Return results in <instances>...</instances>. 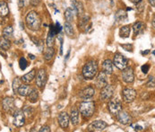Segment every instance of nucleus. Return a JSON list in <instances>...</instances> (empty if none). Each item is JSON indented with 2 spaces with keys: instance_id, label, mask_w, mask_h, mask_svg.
Masks as SVG:
<instances>
[{
  "instance_id": "f257e3e1",
  "label": "nucleus",
  "mask_w": 155,
  "mask_h": 132,
  "mask_svg": "<svg viewBox=\"0 0 155 132\" xmlns=\"http://www.w3.org/2000/svg\"><path fill=\"white\" fill-rule=\"evenodd\" d=\"M25 22L27 27L31 31H38L40 28L41 24V21L39 14L34 11L28 13L25 18Z\"/></svg>"
},
{
  "instance_id": "a878e982",
  "label": "nucleus",
  "mask_w": 155,
  "mask_h": 132,
  "mask_svg": "<svg viewBox=\"0 0 155 132\" xmlns=\"http://www.w3.org/2000/svg\"><path fill=\"white\" fill-rule=\"evenodd\" d=\"M38 99H39V92L36 89H31V93L28 94V100L31 103L35 104V103H37Z\"/></svg>"
},
{
  "instance_id": "de8ad7c7",
  "label": "nucleus",
  "mask_w": 155,
  "mask_h": 132,
  "mask_svg": "<svg viewBox=\"0 0 155 132\" xmlns=\"http://www.w3.org/2000/svg\"><path fill=\"white\" fill-rule=\"evenodd\" d=\"M29 57H30L31 59H35V56H34V55H32V54H29Z\"/></svg>"
},
{
  "instance_id": "72a5a7b5",
  "label": "nucleus",
  "mask_w": 155,
  "mask_h": 132,
  "mask_svg": "<svg viewBox=\"0 0 155 132\" xmlns=\"http://www.w3.org/2000/svg\"><path fill=\"white\" fill-rule=\"evenodd\" d=\"M54 40H55V36L54 35H51L50 33H48V37H47V46L48 47H52L53 44H54Z\"/></svg>"
},
{
  "instance_id": "79ce46f5",
  "label": "nucleus",
  "mask_w": 155,
  "mask_h": 132,
  "mask_svg": "<svg viewBox=\"0 0 155 132\" xmlns=\"http://www.w3.org/2000/svg\"><path fill=\"white\" fill-rule=\"evenodd\" d=\"M29 3H30L32 6H37V5H39V4L40 3V0H29Z\"/></svg>"
},
{
  "instance_id": "cd10ccee",
  "label": "nucleus",
  "mask_w": 155,
  "mask_h": 132,
  "mask_svg": "<svg viewBox=\"0 0 155 132\" xmlns=\"http://www.w3.org/2000/svg\"><path fill=\"white\" fill-rule=\"evenodd\" d=\"M11 47V43L8 39H5L4 37H0V49L4 50H9Z\"/></svg>"
},
{
  "instance_id": "c756f323",
  "label": "nucleus",
  "mask_w": 155,
  "mask_h": 132,
  "mask_svg": "<svg viewBox=\"0 0 155 132\" xmlns=\"http://www.w3.org/2000/svg\"><path fill=\"white\" fill-rule=\"evenodd\" d=\"M13 29L12 26H6L4 30H3V37H4L5 39H10L13 37Z\"/></svg>"
},
{
  "instance_id": "f3484780",
  "label": "nucleus",
  "mask_w": 155,
  "mask_h": 132,
  "mask_svg": "<svg viewBox=\"0 0 155 132\" xmlns=\"http://www.w3.org/2000/svg\"><path fill=\"white\" fill-rule=\"evenodd\" d=\"M102 70L106 75H111L113 73V63L110 59H106L103 62Z\"/></svg>"
},
{
  "instance_id": "c85d7f7f",
  "label": "nucleus",
  "mask_w": 155,
  "mask_h": 132,
  "mask_svg": "<svg viewBox=\"0 0 155 132\" xmlns=\"http://www.w3.org/2000/svg\"><path fill=\"white\" fill-rule=\"evenodd\" d=\"M74 14L75 11L72 8H67L65 11V18L68 22H72L74 21Z\"/></svg>"
},
{
  "instance_id": "ea45409f",
  "label": "nucleus",
  "mask_w": 155,
  "mask_h": 132,
  "mask_svg": "<svg viewBox=\"0 0 155 132\" xmlns=\"http://www.w3.org/2000/svg\"><path fill=\"white\" fill-rule=\"evenodd\" d=\"M149 69H150V65H148V64H145L142 67V71H143L144 74H147L148 71H149Z\"/></svg>"
},
{
  "instance_id": "5701e85b",
  "label": "nucleus",
  "mask_w": 155,
  "mask_h": 132,
  "mask_svg": "<svg viewBox=\"0 0 155 132\" xmlns=\"http://www.w3.org/2000/svg\"><path fill=\"white\" fill-rule=\"evenodd\" d=\"M115 19L118 22H122V21L124 22V21H126L127 19V12L124 11V10H122V9L118 10L116 13V14H115Z\"/></svg>"
},
{
  "instance_id": "423d86ee",
  "label": "nucleus",
  "mask_w": 155,
  "mask_h": 132,
  "mask_svg": "<svg viewBox=\"0 0 155 132\" xmlns=\"http://www.w3.org/2000/svg\"><path fill=\"white\" fill-rule=\"evenodd\" d=\"M122 96L126 103H132L136 97V92L133 88H125L122 91Z\"/></svg>"
},
{
  "instance_id": "39448f33",
  "label": "nucleus",
  "mask_w": 155,
  "mask_h": 132,
  "mask_svg": "<svg viewBox=\"0 0 155 132\" xmlns=\"http://www.w3.org/2000/svg\"><path fill=\"white\" fill-rule=\"evenodd\" d=\"M109 111L111 114L117 115L121 111V102L118 99H110L109 104H108Z\"/></svg>"
},
{
  "instance_id": "4c0bfd02",
  "label": "nucleus",
  "mask_w": 155,
  "mask_h": 132,
  "mask_svg": "<svg viewBox=\"0 0 155 132\" xmlns=\"http://www.w3.org/2000/svg\"><path fill=\"white\" fill-rule=\"evenodd\" d=\"M29 0H18V5L19 7H24L27 4H28Z\"/></svg>"
},
{
  "instance_id": "6e6552de",
  "label": "nucleus",
  "mask_w": 155,
  "mask_h": 132,
  "mask_svg": "<svg viewBox=\"0 0 155 132\" xmlns=\"http://www.w3.org/2000/svg\"><path fill=\"white\" fill-rule=\"evenodd\" d=\"M114 91H115L114 86L107 85L104 88H102V91L101 93V99L102 101L110 100V98H112V96L114 94Z\"/></svg>"
},
{
  "instance_id": "4468645a",
  "label": "nucleus",
  "mask_w": 155,
  "mask_h": 132,
  "mask_svg": "<svg viewBox=\"0 0 155 132\" xmlns=\"http://www.w3.org/2000/svg\"><path fill=\"white\" fill-rule=\"evenodd\" d=\"M117 115H118V122L121 124H124V125L131 124L132 118H131V116L127 112H126L124 111H120Z\"/></svg>"
},
{
  "instance_id": "a18cd8bd",
  "label": "nucleus",
  "mask_w": 155,
  "mask_h": 132,
  "mask_svg": "<svg viewBox=\"0 0 155 132\" xmlns=\"http://www.w3.org/2000/svg\"><path fill=\"white\" fill-rule=\"evenodd\" d=\"M149 2L152 4V6H155V0H149Z\"/></svg>"
},
{
  "instance_id": "3c124183",
  "label": "nucleus",
  "mask_w": 155,
  "mask_h": 132,
  "mask_svg": "<svg viewBox=\"0 0 155 132\" xmlns=\"http://www.w3.org/2000/svg\"><path fill=\"white\" fill-rule=\"evenodd\" d=\"M110 4L113 6V5H114V1H115V0H110Z\"/></svg>"
},
{
  "instance_id": "9b49d317",
  "label": "nucleus",
  "mask_w": 155,
  "mask_h": 132,
  "mask_svg": "<svg viewBox=\"0 0 155 132\" xmlns=\"http://www.w3.org/2000/svg\"><path fill=\"white\" fill-rule=\"evenodd\" d=\"M95 84L97 86L98 88L102 89L104 88L107 85H108V78H107V75L102 71L101 73H99L96 80H95Z\"/></svg>"
},
{
  "instance_id": "393cba45",
  "label": "nucleus",
  "mask_w": 155,
  "mask_h": 132,
  "mask_svg": "<svg viewBox=\"0 0 155 132\" xmlns=\"http://www.w3.org/2000/svg\"><path fill=\"white\" fill-rule=\"evenodd\" d=\"M130 32H131L130 26L129 25H125V26H122L120 28L119 35H120L121 38H128L129 35H130Z\"/></svg>"
},
{
  "instance_id": "c9c22d12",
  "label": "nucleus",
  "mask_w": 155,
  "mask_h": 132,
  "mask_svg": "<svg viewBox=\"0 0 155 132\" xmlns=\"http://www.w3.org/2000/svg\"><path fill=\"white\" fill-rule=\"evenodd\" d=\"M136 4H137V5H136V9L138 10V12H139V13H142V12L144 11V9H145V4L144 0H142V1H140V2H138V3H136Z\"/></svg>"
},
{
  "instance_id": "603ef678",
  "label": "nucleus",
  "mask_w": 155,
  "mask_h": 132,
  "mask_svg": "<svg viewBox=\"0 0 155 132\" xmlns=\"http://www.w3.org/2000/svg\"><path fill=\"white\" fill-rule=\"evenodd\" d=\"M20 25H21V29H22V30H23V24H22V22H20Z\"/></svg>"
},
{
  "instance_id": "7c9ffc66",
  "label": "nucleus",
  "mask_w": 155,
  "mask_h": 132,
  "mask_svg": "<svg viewBox=\"0 0 155 132\" xmlns=\"http://www.w3.org/2000/svg\"><path fill=\"white\" fill-rule=\"evenodd\" d=\"M65 32L68 35V36H73L75 33H74V29H73V26L71 24V22H65Z\"/></svg>"
},
{
  "instance_id": "473e14b6",
  "label": "nucleus",
  "mask_w": 155,
  "mask_h": 132,
  "mask_svg": "<svg viewBox=\"0 0 155 132\" xmlns=\"http://www.w3.org/2000/svg\"><path fill=\"white\" fill-rule=\"evenodd\" d=\"M89 20H90V17L87 16V15H83V16H81V17H80V21H79V26H80V27H84V26L88 23Z\"/></svg>"
},
{
  "instance_id": "09e8293b",
  "label": "nucleus",
  "mask_w": 155,
  "mask_h": 132,
  "mask_svg": "<svg viewBox=\"0 0 155 132\" xmlns=\"http://www.w3.org/2000/svg\"><path fill=\"white\" fill-rule=\"evenodd\" d=\"M132 3H135V4H136V3H138V2H140V1H142V0H130Z\"/></svg>"
},
{
  "instance_id": "ddd939ff",
  "label": "nucleus",
  "mask_w": 155,
  "mask_h": 132,
  "mask_svg": "<svg viewBox=\"0 0 155 132\" xmlns=\"http://www.w3.org/2000/svg\"><path fill=\"white\" fill-rule=\"evenodd\" d=\"M3 109L5 112H13L15 108V104H14V100L12 97H6L3 100Z\"/></svg>"
},
{
  "instance_id": "0eeeda50",
  "label": "nucleus",
  "mask_w": 155,
  "mask_h": 132,
  "mask_svg": "<svg viewBox=\"0 0 155 132\" xmlns=\"http://www.w3.org/2000/svg\"><path fill=\"white\" fill-rule=\"evenodd\" d=\"M13 123L15 127H22V126L24 125L25 118H24V114L22 111H16L13 113Z\"/></svg>"
},
{
  "instance_id": "1a4fd4ad",
  "label": "nucleus",
  "mask_w": 155,
  "mask_h": 132,
  "mask_svg": "<svg viewBox=\"0 0 155 132\" xmlns=\"http://www.w3.org/2000/svg\"><path fill=\"white\" fill-rule=\"evenodd\" d=\"M135 79V75H134V71L132 69V68H126L123 69L122 72V80L127 84L129 83H133Z\"/></svg>"
},
{
  "instance_id": "4be33fe9",
  "label": "nucleus",
  "mask_w": 155,
  "mask_h": 132,
  "mask_svg": "<svg viewBox=\"0 0 155 132\" xmlns=\"http://www.w3.org/2000/svg\"><path fill=\"white\" fill-rule=\"evenodd\" d=\"M31 88L29 86L26 85H21L19 89H18V93L21 96H28V94L31 93Z\"/></svg>"
},
{
  "instance_id": "20e7f679",
  "label": "nucleus",
  "mask_w": 155,
  "mask_h": 132,
  "mask_svg": "<svg viewBox=\"0 0 155 132\" xmlns=\"http://www.w3.org/2000/svg\"><path fill=\"white\" fill-rule=\"evenodd\" d=\"M113 64L119 69L123 70L124 68H126L127 67V64H128V60L127 58L123 56L122 54L120 53H117L115 56H114V60H113Z\"/></svg>"
},
{
  "instance_id": "6ab92c4d",
  "label": "nucleus",
  "mask_w": 155,
  "mask_h": 132,
  "mask_svg": "<svg viewBox=\"0 0 155 132\" xmlns=\"http://www.w3.org/2000/svg\"><path fill=\"white\" fill-rule=\"evenodd\" d=\"M71 122L73 125H77L79 122V112L78 110L75 107H73L71 109V114H70V118Z\"/></svg>"
},
{
  "instance_id": "a19ab883",
  "label": "nucleus",
  "mask_w": 155,
  "mask_h": 132,
  "mask_svg": "<svg viewBox=\"0 0 155 132\" xmlns=\"http://www.w3.org/2000/svg\"><path fill=\"white\" fill-rule=\"evenodd\" d=\"M131 126H132V128H133V129H134L135 130H138V131H141V130H144L142 126H140V125H137V124H132Z\"/></svg>"
},
{
  "instance_id": "58836bf2",
  "label": "nucleus",
  "mask_w": 155,
  "mask_h": 132,
  "mask_svg": "<svg viewBox=\"0 0 155 132\" xmlns=\"http://www.w3.org/2000/svg\"><path fill=\"white\" fill-rule=\"evenodd\" d=\"M121 47L122 48H124L126 50H127V51H133V46L132 45H130V44H122L121 45Z\"/></svg>"
},
{
  "instance_id": "8fccbe9b",
  "label": "nucleus",
  "mask_w": 155,
  "mask_h": 132,
  "mask_svg": "<svg viewBox=\"0 0 155 132\" xmlns=\"http://www.w3.org/2000/svg\"><path fill=\"white\" fill-rule=\"evenodd\" d=\"M148 53H149V50H146V51H143V52H142L143 55H146V54H148Z\"/></svg>"
},
{
  "instance_id": "7ed1b4c3",
  "label": "nucleus",
  "mask_w": 155,
  "mask_h": 132,
  "mask_svg": "<svg viewBox=\"0 0 155 132\" xmlns=\"http://www.w3.org/2000/svg\"><path fill=\"white\" fill-rule=\"evenodd\" d=\"M81 114L84 118H90L93 115L95 111V104L93 102H83L79 107Z\"/></svg>"
},
{
  "instance_id": "b1692460",
  "label": "nucleus",
  "mask_w": 155,
  "mask_h": 132,
  "mask_svg": "<svg viewBox=\"0 0 155 132\" xmlns=\"http://www.w3.org/2000/svg\"><path fill=\"white\" fill-rule=\"evenodd\" d=\"M55 55V50L52 47H48L47 50H45V51L43 52V56H44V58L47 60V61H49L52 59V58L54 57Z\"/></svg>"
},
{
  "instance_id": "bb28decb",
  "label": "nucleus",
  "mask_w": 155,
  "mask_h": 132,
  "mask_svg": "<svg viewBox=\"0 0 155 132\" xmlns=\"http://www.w3.org/2000/svg\"><path fill=\"white\" fill-rule=\"evenodd\" d=\"M144 27H145L144 22H136V23L133 25L134 33H135L136 35H138L139 33L143 32V31H144Z\"/></svg>"
},
{
  "instance_id": "37998d69",
  "label": "nucleus",
  "mask_w": 155,
  "mask_h": 132,
  "mask_svg": "<svg viewBox=\"0 0 155 132\" xmlns=\"http://www.w3.org/2000/svg\"><path fill=\"white\" fill-rule=\"evenodd\" d=\"M55 29H56V31H57V33L61 32L62 28H61V25H60V23H59V22H56V24H55Z\"/></svg>"
},
{
  "instance_id": "f8f14e48",
  "label": "nucleus",
  "mask_w": 155,
  "mask_h": 132,
  "mask_svg": "<svg viewBox=\"0 0 155 132\" xmlns=\"http://www.w3.org/2000/svg\"><path fill=\"white\" fill-rule=\"evenodd\" d=\"M47 79H48V76H47L46 71H45L44 69H40V70L38 72V75H37L36 85H37L39 87H43V86L46 85Z\"/></svg>"
},
{
  "instance_id": "49530a36",
  "label": "nucleus",
  "mask_w": 155,
  "mask_h": 132,
  "mask_svg": "<svg viewBox=\"0 0 155 132\" xmlns=\"http://www.w3.org/2000/svg\"><path fill=\"white\" fill-rule=\"evenodd\" d=\"M69 56H70V50H68V52H67V55H66V57L65 60H67V59H68V58H69Z\"/></svg>"
},
{
  "instance_id": "9d476101",
  "label": "nucleus",
  "mask_w": 155,
  "mask_h": 132,
  "mask_svg": "<svg viewBox=\"0 0 155 132\" xmlns=\"http://www.w3.org/2000/svg\"><path fill=\"white\" fill-rule=\"evenodd\" d=\"M108 127V124L103 121H96L88 126V130L92 131H102Z\"/></svg>"
},
{
  "instance_id": "2f4dec72",
  "label": "nucleus",
  "mask_w": 155,
  "mask_h": 132,
  "mask_svg": "<svg viewBox=\"0 0 155 132\" xmlns=\"http://www.w3.org/2000/svg\"><path fill=\"white\" fill-rule=\"evenodd\" d=\"M21 85H22L21 84V79L19 77H16V78L13 79V91L14 94L18 93V89H19Z\"/></svg>"
},
{
  "instance_id": "412c9836",
  "label": "nucleus",
  "mask_w": 155,
  "mask_h": 132,
  "mask_svg": "<svg viewBox=\"0 0 155 132\" xmlns=\"http://www.w3.org/2000/svg\"><path fill=\"white\" fill-rule=\"evenodd\" d=\"M9 14L8 4L4 1H0V17H5Z\"/></svg>"
},
{
  "instance_id": "2eb2a0df",
  "label": "nucleus",
  "mask_w": 155,
  "mask_h": 132,
  "mask_svg": "<svg viewBox=\"0 0 155 132\" xmlns=\"http://www.w3.org/2000/svg\"><path fill=\"white\" fill-rule=\"evenodd\" d=\"M94 94H95V90H94V88H93V87H92V86H89V87H87V88L83 89V91H81V92H80V94H79V95H80V97H81L82 99L86 100V99L92 98V97L94 95Z\"/></svg>"
},
{
  "instance_id": "aec40b11",
  "label": "nucleus",
  "mask_w": 155,
  "mask_h": 132,
  "mask_svg": "<svg viewBox=\"0 0 155 132\" xmlns=\"http://www.w3.org/2000/svg\"><path fill=\"white\" fill-rule=\"evenodd\" d=\"M35 75H36V72H35V69H32L31 71H30L29 73L25 74L24 76H22L21 77V80L24 83H31L33 78L35 77Z\"/></svg>"
},
{
  "instance_id": "f03ea898",
  "label": "nucleus",
  "mask_w": 155,
  "mask_h": 132,
  "mask_svg": "<svg viewBox=\"0 0 155 132\" xmlns=\"http://www.w3.org/2000/svg\"><path fill=\"white\" fill-rule=\"evenodd\" d=\"M98 73V65L94 60H92L83 68V76L86 79H93Z\"/></svg>"
},
{
  "instance_id": "f704fd0d",
  "label": "nucleus",
  "mask_w": 155,
  "mask_h": 132,
  "mask_svg": "<svg viewBox=\"0 0 155 132\" xmlns=\"http://www.w3.org/2000/svg\"><path fill=\"white\" fill-rule=\"evenodd\" d=\"M19 65H20L21 69H22V70H24V69L27 68V65H28V64H27V61H26L25 58H20Z\"/></svg>"
},
{
  "instance_id": "e433bc0d",
  "label": "nucleus",
  "mask_w": 155,
  "mask_h": 132,
  "mask_svg": "<svg viewBox=\"0 0 155 132\" xmlns=\"http://www.w3.org/2000/svg\"><path fill=\"white\" fill-rule=\"evenodd\" d=\"M147 86L148 87H154V76H150L149 77V81L147 83Z\"/></svg>"
},
{
  "instance_id": "dca6fc26",
  "label": "nucleus",
  "mask_w": 155,
  "mask_h": 132,
  "mask_svg": "<svg viewBox=\"0 0 155 132\" xmlns=\"http://www.w3.org/2000/svg\"><path fill=\"white\" fill-rule=\"evenodd\" d=\"M58 123L62 129H66L69 124V116L66 112H61L58 116Z\"/></svg>"
},
{
  "instance_id": "a211bd4d",
  "label": "nucleus",
  "mask_w": 155,
  "mask_h": 132,
  "mask_svg": "<svg viewBox=\"0 0 155 132\" xmlns=\"http://www.w3.org/2000/svg\"><path fill=\"white\" fill-rule=\"evenodd\" d=\"M72 4H73V8H74V11L75 14H78V16H83V4L79 1H76V0H74L72 1Z\"/></svg>"
},
{
  "instance_id": "c03bdc74",
  "label": "nucleus",
  "mask_w": 155,
  "mask_h": 132,
  "mask_svg": "<svg viewBox=\"0 0 155 132\" xmlns=\"http://www.w3.org/2000/svg\"><path fill=\"white\" fill-rule=\"evenodd\" d=\"M50 131V129H49V127L48 126H44V127H42L40 130H39V132H49Z\"/></svg>"
}]
</instances>
